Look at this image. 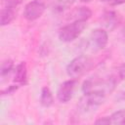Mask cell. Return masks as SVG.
Segmentation results:
<instances>
[{
	"mask_svg": "<svg viewBox=\"0 0 125 125\" xmlns=\"http://www.w3.org/2000/svg\"><path fill=\"white\" fill-rule=\"evenodd\" d=\"M115 77H118L119 80H122L125 78V63H123L122 65L119 66V68L117 70V75Z\"/></svg>",
	"mask_w": 125,
	"mask_h": 125,
	"instance_id": "2e32d148",
	"label": "cell"
},
{
	"mask_svg": "<svg viewBox=\"0 0 125 125\" xmlns=\"http://www.w3.org/2000/svg\"><path fill=\"white\" fill-rule=\"evenodd\" d=\"M16 12H17V9L5 6L1 10V25L5 26L11 23L16 17Z\"/></svg>",
	"mask_w": 125,
	"mask_h": 125,
	"instance_id": "9c48e42d",
	"label": "cell"
},
{
	"mask_svg": "<svg viewBox=\"0 0 125 125\" xmlns=\"http://www.w3.org/2000/svg\"><path fill=\"white\" fill-rule=\"evenodd\" d=\"M19 87H20V85H11V86H9L8 88H6L5 90H3L2 91V95H8V94H13L14 92H16L18 89H19Z\"/></svg>",
	"mask_w": 125,
	"mask_h": 125,
	"instance_id": "5bb4252c",
	"label": "cell"
},
{
	"mask_svg": "<svg viewBox=\"0 0 125 125\" xmlns=\"http://www.w3.org/2000/svg\"><path fill=\"white\" fill-rule=\"evenodd\" d=\"M76 85H77V79L74 78H71L62 83L57 92V99L59 100V102L62 104L68 103L74 95V90L76 88Z\"/></svg>",
	"mask_w": 125,
	"mask_h": 125,
	"instance_id": "5b68a950",
	"label": "cell"
},
{
	"mask_svg": "<svg viewBox=\"0 0 125 125\" xmlns=\"http://www.w3.org/2000/svg\"><path fill=\"white\" fill-rule=\"evenodd\" d=\"M54 103V97L48 87H43L40 95V104L44 107H50Z\"/></svg>",
	"mask_w": 125,
	"mask_h": 125,
	"instance_id": "30bf717a",
	"label": "cell"
},
{
	"mask_svg": "<svg viewBox=\"0 0 125 125\" xmlns=\"http://www.w3.org/2000/svg\"><path fill=\"white\" fill-rule=\"evenodd\" d=\"M96 124H109V118L108 116H104L103 118H100L95 121Z\"/></svg>",
	"mask_w": 125,
	"mask_h": 125,
	"instance_id": "ac0fdd59",
	"label": "cell"
},
{
	"mask_svg": "<svg viewBox=\"0 0 125 125\" xmlns=\"http://www.w3.org/2000/svg\"><path fill=\"white\" fill-rule=\"evenodd\" d=\"M14 81L20 86H24L27 84V68L24 62H20L16 66Z\"/></svg>",
	"mask_w": 125,
	"mask_h": 125,
	"instance_id": "8992f818",
	"label": "cell"
},
{
	"mask_svg": "<svg viewBox=\"0 0 125 125\" xmlns=\"http://www.w3.org/2000/svg\"><path fill=\"white\" fill-rule=\"evenodd\" d=\"M110 6H118L125 3V0H107L106 1Z\"/></svg>",
	"mask_w": 125,
	"mask_h": 125,
	"instance_id": "e0dca14e",
	"label": "cell"
},
{
	"mask_svg": "<svg viewBox=\"0 0 125 125\" xmlns=\"http://www.w3.org/2000/svg\"><path fill=\"white\" fill-rule=\"evenodd\" d=\"M87 26L86 21H72L62 26L59 31V39L62 42L69 43L77 39Z\"/></svg>",
	"mask_w": 125,
	"mask_h": 125,
	"instance_id": "6da1fadb",
	"label": "cell"
},
{
	"mask_svg": "<svg viewBox=\"0 0 125 125\" xmlns=\"http://www.w3.org/2000/svg\"><path fill=\"white\" fill-rule=\"evenodd\" d=\"M70 19L73 21H88L92 17V11L86 7V6H81L75 8L71 13H70Z\"/></svg>",
	"mask_w": 125,
	"mask_h": 125,
	"instance_id": "ba28073f",
	"label": "cell"
},
{
	"mask_svg": "<svg viewBox=\"0 0 125 125\" xmlns=\"http://www.w3.org/2000/svg\"><path fill=\"white\" fill-rule=\"evenodd\" d=\"M100 1H101V2H106L107 0H100Z\"/></svg>",
	"mask_w": 125,
	"mask_h": 125,
	"instance_id": "ffe728a7",
	"label": "cell"
},
{
	"mask_svg": "<svg viewBox=\"0 0 125 125\" xmlns=\"http://www.w3.org/2000/svg\"><path fill=\"white\" fill-rule=\"evenodd\" d=\"M75 0H55L53 3V10L56 13H62L66 9H69Z\"/></svg>",
	"mask_w": 125,
	"mask_h": 125,
	"instance_id": "8fae6325",
	"label": "cell"
},
{
	"mask_svg": "<svg viewBox=\"0 0 125 125\" xmlns=\"http://www.w3.org/2000/svg\"><path fill=\"white\" fill-rule=\"evenodd\" d=\"M108 118H109V124L124 125L125 124V109L113 112L110 116H108Z\"/></svg>",
	"mask_w": 125,
	"mask_h": 125,
	"instance_id": "7c38bea8",
	"label": "cell"
},
{
	"mask_svg": "<svg viewBox=\"0 0 125 125\" xmlns=\"http://www.w3.org/2000/svg\"><path fill=\"white\" fill-rule=\"evenodd\" d=\"M103 16H104L103 17L104 23L105 27L109 30L114 29L120 22V17L114 11H106Z\"/></svg>",
	"mask_w": 125,
	"mask_h": 125,
	"instance_id": "52a82bcc",
	"label": "cell"
},
{
	"mask_svg": "<svg viewBox=\"0 0 125 125\" xmlns=\"http://www.w3.org/2000/svg\"><path fill=\"white\" fill-rule=\"evenodd\" d=\"M46 10V5L42 0H32L23 9V17L28 21H33L41 18Z\"/></svg>",
	"mask_w": 125,
	"mask_h": 125,
	"instance_id": "3957f363",
	"label": "cell"
},
{
	"mask_svg": "<svg viewBox=\"0 0 125 125\" xmlns=\"http://www.w3.org/2000/svg\"><path fill=\"white\" fill-rule=\"evenodd\" d=\"M124 32H125V31H124Z\"/></svg>",
	"mask_w": 125,
	"mask_h": 125,
	"instance_id": "44dd1931",
	"label": "cell"
},
{
	"mask_svg": "<svg viewBox=\"0 0 125 125\" xmlns=\"http://www.w3.org/2000/svg\"><path fill=\"white\" fill-rule=\"evenodd\" d=\"M81 2H84V3H88V2H90L91 0H80Z\"/></svg>",
	"mask_w": 125,
	"mask_h": 125,
	"instance_id": "d6986e66",
	"label": "cell"
},
{
	"mask_svg": "<svg viewBox=\"0 0 125 125\" xmlns=\"http://www.w3.org/2000/svg\"><path fill=\"white\" fill-rule=\"evenodd\" d=\"M108 41V34L105 29L103 28H96L92 31L89 37V46L91 47L92 51L98 52L103 50Z\"/></svg>",
	"mask_w": 125,
	"mask_h": 125,
	"instance_id": "277c9868",
	"label": "cell"
},
{
	"mask_svg": "<svg viewBox=\"0 0 125 125\" xmlns=\"http://www.w3.org/2000/svg\"><path fill=\"white\" fill-rule=\"evenodd\" d=\"M14 68V62L12 60H6L2 62L1 64V69H0V74L1 78H4L6 76H9V74L13 71Z\"/></svg>",
	"mask_w": 125,
	"mask_h": 125,
	"instance_id": "4fadbf2b",
	"label": "cell"
},
{
	"mask_svg": "<svg viewBox=\"0 0 125 125\" xmlns=\"http://www.w3.org/2000/svg\"><path fill=\"white\" fill-rule=\"evenodd\" d=\"M21 0H5V6L17 9Z\"/></svg>",
	"mask_w": 125,
	"mask_h": 125,
	"instance_id": "9a60e30c",
	"label": "cell"
},
{
	"mask_svg": "<svg viewBox=\"0 0 125 125\" xmlns=\"http://www.w3.org/2000/svg\"><path fill=\"white\" fill-rule=\"evenodd\" d=\"M93 62L89 57L78 56L71 60L66 66V73L69 77L77 79L91 69Z\"/></svg>",
	"mask_w": 125,
	"mask_h": 125,
	"instance_id": "7a4b0ae2",
	"label": "cell"
}]
</instances>
